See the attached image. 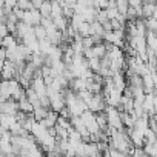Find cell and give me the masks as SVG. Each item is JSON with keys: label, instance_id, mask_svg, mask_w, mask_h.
<instances>
[{"label": "cell", "instance_id": "cell-1", "mask_svg": "<svg viewBox=\"0 0 157 157\" xmlns=\"http://www.w3.org/2000/svg\"><path fill=\"white\" fill-rule=\"evenodd\" d=\"M105 113L108 116V125H109V128H116V129H123L125 128V123H123V119H122V111L117 106L106 105Z\"/></svg>", "mask_w": 157, "mask_h": 157}, {"label": "cell", "instance_id": "cell-2", "mask_svg": "<svg viewBox=\"0 0 157 157\" xmlns=\"http://www.w3.org/2000/svg\"><path fill=\"white\" fill-rule=\"evenodd\" d=\"M80 117L83 119L85 125L88 126V129H90L91 136H97V134H100V132L103 131V129L100 128L99 122H97V114H96V113H93L91 109H86V111H83V114H82Z\"/></svg>", "mask_w": 157, "mask_h": 157}, {"label": "cell", "instance_id": "cell-3", "mask_svg": "<svg viewBox=\"0 0 157 157\" xmlns=\"http://www.w3.org/2000/svg\"><path fill=\"white\" fill-rule=\"evenodd\" d=\"M106 99H105V96H102V93H99V94H94L93 97H91V100L88 102V109H91L93 113H100V111H105V108H106Z\"/></svg>", "mask_w": 157, "mask_h": 157}, {"label": "cell", "instance_id": "cell-4", "mask_svg": "<svg viewBox=\"0 0 157 157\" xmlns=\"http://www.w3.org/2000/svg\"><path fill=\"white\" fill-rule=\"evenodd\" d=\"M42 19H43V16H42L40 10H36V8L26 10V11H25V16H23V22H26V23H29V25H33V26L40 25V23H42Z\"/></svg>", "mask_w": 157, "mask_h": 157}, {"label": "cell", "instance_id": "cell-5", "mask_svg": "<svg viewBox=\"0 0 157 157\" xmlns=\"http://www.w3.org/2000/svg\"><path fill=\"white\" fill-rule=\"evenodd\" d=\"M20 111L19 108V100L10 99L5 102H0V113H6V114H17Z\"/></svg>", "mask_w": 157, "mask_h": 157}, {"label": "cell", "instance_id": "cell-6", "mask_svg": "<svg viewBox=\"0 0 157 157\" xmlns=\"http://www.w3.org/2000/svg\"><path fill=\"white\" fill-rule=\"evenodd\" d=\"M17 116L16 114H6V113H0V131H10V128L17 122Z\"/></svg>", "mask_w": 157, "mask_h": 157}, {"label": "cell", "instance_id": "cell-7", "mask_svg": "<svg viewBox=\"0 0 157 157\" xmlns=\"http://www.w3.org/2000/svg\"><path fill=\"white\" fill-rule=\"evenodd\" d=\"M49 131V128H46L43 123H42V120H34V125H33V129H31V134L36 137V140H39V139H42L46 132Z\"/></svg>", "mask_w": 157, "mask_h": 157}, {"label": "cell", "instance_id": "cell-8", "mask_svg": "<svg viewBox=\"0 0 157 157\" xmlns=\"http://www.w3.org/2000/svg\"><path fill=\"white\" fill-rule=\"evenodd\" d=\"M154 96H155V93H146V97H145V100H143V109H145V113H148L149 116L155 114V113H154Z\"/></svg>", "mask_w": 157, "mask_h": 157}, {"label": "cell", "instance_id": "cell-9", "mask_svg": "<svg viewBox=\"0 0 157 157\" xmlns=\"http://www.w3.org/2000/svg\"><path fill=\"white\" fill-rule=\"evenodd\" d=\"M113 80H114V85H116L117 90H120L122 93L126 90V78H125V75H123L122 71H120V72H116V74L113 75Z\"/></svg>", "mask_w": 157, "mask_h": 157}, {"label": "cell", "instance_id": "cell-10", "mask_svg": "<svg viewBox=\"0 0 157 157\" xmlns=\"http://www.w3.org/2000/svg\"><path fill=\"white\" fill-rule=\"evenodd\" d=\"M143 77V88H145V91L146 93H154V75H152V71L151 72H148V74H145V75H142Z\"/></svg>", "mask_w": 157, "mask_h": 157}, {"label": "cell", "instance_id": "cell-11", "mask_svg": "<svg viewBox=\"0 0 157 157\" xmlns=\"http://www.w3.org/2000/svg\"><path fill=\"white\" fill-rule=\"evenodd\" d=\"M97 13H99V10L96 6H86L80 14H83V17H85L86 22H94L97 19Z\"/></svg>", "mask_w": 157, "mask_h": 157}, {"label": "cell", "instance_id": "cell-12", "mask_svg": "<svg viewBox=\"0 0 157 157\" xmlns=\"http://www.w3.org/2000/svg\"><path fill=\"white\" fill-rule=\"evenodd\" d=\"M146 42H148V48H151L152 51L157 52V33L155 31L146 33Z\"/></svg>", "mask_w": 157, "mask_h": 157}, {"label": "cell", "instance_id": "cell-13", "mask_svg": "<svg viewBox=\"0 0 157 157\" xmlns=\"http://www.w3.org/2000/svg\"><path fill=\"white\" fill-rule=\"evenodd\" d=\"M19 108L20 111H25V113H34V105L29 102L28 97H23L19 100Z\"/></svg>", "mask_w": 157, "mask_h": 157}, {"label": "cell", "instance_id": "cell-14", "mask_svg": "<svg viewBox=\"0 0 157 157\" xmlns=\"http://www.w3.org/2000/svg\"><path fill=\"white\" fill-rule=\"evenodd\" d=\"M52 46H54V43H52L48 37L43 39V40H40V52H42L43 56H48L49 51L52 49Z\"/></svg>", "mask_w": 157, "mask_h": 157}, {"label": "cell", "instance_id": "cell-15", "mask_svg": "<svg viewBox=\"0 0 157 157\" xmlns=\"http://www.w3.org/2000/svg\"><path fill=\"white\" fill-rule=\"evenodd\" d=\"M49 109L51 108H46V106H37L36 109H34V117H36V120H42V119H45L46 116H48V113H49Z\"/></svg>", "mask_w": 157, "mask_h": 157}, {"label": "cell", "instance_id": "cell-16", "mask_svg": "<svg viewBox=\"0 0 157 157\" xmlns=\"http://www.w3.org/2000/svg\"><path fill=\"white\" fill-rule=\"evenodd\" d=\"M88 63L94 72H100V69H102V59L100 57H91V59H88Z\"/></svg>", "mask_w": 157, "mask_h": 157}, {"label": "cell", "instance_id": "cell-17", "mask_svg": "<svg viewBox=\"0 0 157 157\" xmlns=\"http://www.w3.org/2000/svg\"><path fill=\"white\" fill-rule=\"evenodd\" d=\"M154 11H155V3L152 2H145L143 3V17H151L154 16Z\"/></svg>", "mask_w": 157, "mask_h": 157}, {"label": "cell", "instance_id": "cell-18", "mask_svg": "<svg viewBox=\"0 0 157 157\" xmlns=\"http://www.w3.org/2000/svg\"><path fill=\"white\" fill-rule=\"evenodd\" d=\"M143 149L149 155H157V140L155 142H145Z\"/></svg>", "mask_w": 157, "mask_h": 157}, {"label": "cell", "instance_id": "cell-19", "mask_svg": "<svg viewBox=\"0 0 157 157\" xmlns=\"http://www.w3.org/2000/svg\"><path fill=\"white\" fill-rule=\"evenodd\" d=\"M51 2H52V13H51V17L56 19V17L63 16V6L57 2V0H51Z\"/></svg>", "mask_w": 157, "mask_h": 157}, {"label": "cell", "instance_id": "cell-20", "mask_svg": "<svg viewBox=\"0 0 157 157\" xmlns=\"http://www.w3.org/2000/svg\"><path fill=\"white\" fill-rule=\"evenodd\" d=\"M40 13L43 17H51V13H52V2L51 0H45V3L40 6Z\"/></svg>", "mask_w": 157, "mask_h": 157}, {"label": "cell", "instance_id": "cell-21", "mask_svg": "<svg viewBox=\"0 0 157 157\" xmlns=\"http://www.w3.org/2000/svg\"><path fill=\"white\" fill-rule=\"evenodd\" d=\"M77 33L80 34L82 37H88V36H91V22H83V23L80 25V28H78Z\"/></svg>", "mask_w": 157, "mask_h": 157}, {"label": "cell", "instance_id": "cell-22", "mask_svg": "<svg viewBox=\"0 0 157 157\" xmlns=\"http://www.w3.org/2000/svg\"><path fill=\"white\" fill-rule=\"evenodd\" d=\"M36 37L39 39V40H43V39H46L48 37V33H46V28L40 23V25H37L36 26Z\"/></svg>", "mask_w": 157, "mask_h": 157}, {"label": "cell", "instance_id": "cell-23", "mask_svg": "<svg viewBox=\"0 0 157 157\" xmlns=\"http://www.w3.org/2000/svg\"><path fill=\"white\" fill-rule=\"evenodd\" d=\"M145 23H146L148 31H157V19H155L154 16L146 17V19H145Z\"/></svg>", "mask_w": 157, "mask_h": 157}, {"label": "cell", "instance_id": "cell-24", "mask_svg": "<svg viewBox=\"0 0 157 157\" xmlns=\"http://www.w3.org/2000/svg\"><path fill=\"white\" fill-rule=\"evenodd\" d=\"M17 8H20V10H33L34 6H33V2L31 0H17Z\"/></svg>", "mask_w": 157, "mask_h": 157}, {"label": "cell", "instance_id": "cell-25", "mask_svg": "<svg viewBox=\"0 0 157 157\" xmlns=\"http://www.w3.org/2000/svg\"><path fill=\"white\" fill-rule=\"evenodd\" d=\"M106 13H108L109 20L117 19V17H119V14H120V11H119V8H117V6H108V8H106Z\"/></svg>", "mask_w": 157, "mask_h": 157}, {"label": "cell", "instance_id": "cell-26", "mask_svg": "<svg viewBox=\"0 0 157 157\" xmlns=\"http://www.w3.org/2000/svg\"><path fill=\"white\" fill-rule=\"evenodd\" d=\"M96 20H99V22H102V23L108 22V20H109V17H108L106 10H99V13H97V19H96Z\"/></svg>", "mask_w": 157, "mask_h": 157}, {"label": "cell", "instance_id": "cell-27", "mask_svg": "<svg viewBox=\"0 0 157 157\" xmlns=\"http://www.w3.org/2000/svg\"><path fill=\"white\" fill-rule=\"evenodd\" d=\"M94 6L97 10H106L109 6V0H94Z\"/></svg>", "mask_w": 157, "mask_h": 157}, {"label": "cell", "instance_id": "cell-28", "mask_svg": "<svg viewBox=\"0 0 157 157\" xmlns=\"http://www.w3.org/2000/svg\"><path fill=\"white\" fill-rule=\"evenodd\" d=\"M10 33H11V31H10V28H8L6 22H2V25H0V36L5 37V36H8Z\"/></svg>", "mask_w": 157, "mask_h": 157}, {"label": "cell", "instance_id": "cell-29", "mask_svg": "<svg viewBox=\"0 0 157 157\" xmlns=\"http://www.w3.org/2000/svg\"><path fill=\"white\" fill-rule=\"evenodd\" d=\"M145 0H129V6L132 8H139V6H143Z\"/></svg>", "mask_w": 157, "mask_h": 157}, {"label": "cell", "instance_id": "cell-30", "mask_svg": "<svg viewBox=\"0 0 157 157\" xmlns=\"http://www.w3.org/2000/svg\"><path fill=\"white\" fill-rule=\"evenodd\" d=\"M31 2H33V6L36 10H40V6L45 3V0H31Z\"/></svg>", "mask_w": 157, "mask_h": 157}, {"label": "cell", "instance_id": "cell-31", "mask_svg": "<svg viewBox=\"0 0 157 157\" xmlns=\"http://www.w3.org/2000/svg\"><path fill=\"white\" fill-rule=\"evenodd\" d=\"M77 2H78V0H66V5H71V6H74Z\"/></svg>", "mask_w": 157, "mask_h": 157}, {"label": "cell", "instance_id": "cell-32", "mask_svg": "<svg viewBox=\"0 0 157 157\" xmlns=\"http://www.w3.org/2000/svg\"><path fill=\"white\" fill-rule=\"evenodd\" d=\"M154 113L157 114V94L154 96Z\"/></svg>", "mask_w": 157, "mask_h": 157}, {"label": "cell", "instance_id": "cell-33", "mask_svg": "<svg viewBox=\"0 0 157 157\" xmlns=\"http://www.w3.org/2000/svg\"><path fill=\"white\" fill-rule=\"evenodd\" d=\"M155 33H157V31H155Z\"/></svg>", "mask_w": 157, "mask_h": 157}]
</instances>
